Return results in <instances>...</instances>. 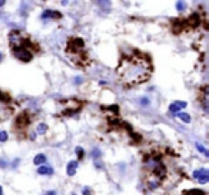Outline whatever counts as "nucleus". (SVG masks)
<instances>
[{
  "instance_id": "nucleus-1",
  "label": "nucleus",
  "mask_w": 209,
  "mask_h": 195,
  "mask_svg": "<svg viewBox=\"0 0 209 195\" xmlns=\"http://www.w3.org/2000/svg\"><path fill=\"white\" fill-rule=\"evenodd\" d=\"M151 73H152L151 60L146 56L139 53L125 56L118 67V77L121 83L126 86H135L146 82Z\"/></svg>"
},
{
  "instance_id": "nucleus-2",
  "label": "nucleus",
  "mask_w": 209,
  "mask_h": 195,
  "mask_svg": "<svg viewBox=\"0 0 209 195\" xmlns=\"http://www.w3.org/2000/svg\"><path fill=\"white\" fill-rule=\"evenodd\" d=\"M193 178L200 182V184H206L209 179V173H208V169H205V168H200L198 171H193Z\"/></svg>"
},
{
  "instance_id": "nucleus-3",
  "label": "nucleus",
  "mask_w": 209,
  "mask_h": 195,
  "mask_svg": "<svg viewBox=\"0 0 209 195\" xmlns=\"http://www.w3.org/2000/svg\"><path fill=\"white\" fill-rule=\"evenodd\" d=\"M186 108V102H182V100H175L173 103H170V106H169V110H170V113L173 115V113H179V110L180 109H185Z\"/></svg>"
},
{
  "instance_id": "nucleus-4",
  "label": "nucleus",
  "mask_w": 209,
  "mask_h": 195,
  "mask_svg": "<svg viewBox=\"0 0 209 195\" xmlns=\"http://www.w3.org/2000/svg\"><path fill=\"white\" fill-rule=\"evenodd\" d=\"M27 125H29V118H27V115H26V113H20V115L17 116V119H16V128L23 129V128H26Z\"/></svg>"
},
{
  "instance_id": "nucleus-5",
  "label": "nucleus",
  "mask_w": 209,
  "mask_h": 195,
  "mask_svg": "<svg viewBox=\"0 0 209 195\" xmlns=\"http://www.w3.org/2000/svg\"><path fill=\"white\" fill-rule=\"evenodd\" d=\"M62 14L59 11H55V10H44L42 13V19L46 20V19H60Z\"/></svg>"
},
{
  "instance_id": "nucleus-6",
  "label": "nucleus",
  "mask_w": 209,
  "mask_h": 195,
  "mask_svg": "<svg viewBox=\"0 0 209 195\" xmlns=\"http://www.w3.org/2000/svg\"><path fill=\"white\" fill-rule=\"evenodd\" d=\"M10 108H6L4 105H3V100H0V120L1 119H6V118H9V115H10Z\"/></svg>"
},
{
  "instance_id": "nucleus-7",
  "label": "nucleus",
  "mask_w": 209,
  "mask_h": 195,
  "mask_svg": "<svg viewBox=\"0 0 209 195\" xmlns=\"http://www.w3.org/2000/svg\"><path fill=\"white\" fill-rule=\"evenodd\" d=\"M77 161H70V162L67 163V168H66V172L69 176H73L75 173H76V168H77Z\"/></svg>"
},
{
  "instance_id": "nucleus-8",
  "label": "nucleus",
  "mask_w": 209,
  "mask_h": 195,
  "mask_svg": "<svg viewBox=\"0 0 209 195\" xmlns=\"http://www.w3.org/2000/svg\"><path fill=\"white\" fill-rule=\"evenodd\" d=\"M37 173L39 175H52L53 173V168L47 166V165H42V166L37 168Z\"/></svg>"
},
{
  "instance_id": "nucleus-9",
  "label": "nucleus",
  "mask_w": 209,
  "mask_h": 195,
  "mask_svg": "<svg viewBox=\"0 0 209 195\" xmlns=\"http://www.w3.org/2000/svg\"><path fill=\"white\" fill-rule=\"evenodd\" d=\"M34 165H43L44 162H46V156H44L43 153H39V155H36L33 159Z\"/></svg>"
},
{
  "instance_id": "nucleus-10",
  "label": "nucleus",
  "mask_w": 209,
  "mask_h": 195,
  "mask_svg": "<svg viewBox=\"0 0 209 195\" xmlns=\"http://www.w3.org/2000/svg\"><path fill=\"white\" fill-rule=\"evenodd\" d=\"M176 116H178L179 119H182L183 122H186V123H189V122L192 120L190 115H188V113H185V112H179V113H176Z\"/></svg>"
},
{
  "instance_id": "nucleus-11",
  "label": "nucleus",
  "mask_w": 209,
  "mask_h": 195,
  "mask_svg": "<svg viewBox=\"0 0 209 195\" xmlns=\"http://www.w3.org/2000/svg\"><path fill=\"white\" fill-rule=\"evenodd\" d=\"M75 152H76V155H77V159H83L85 158V151L80 146H77L76 149H75Z\"/></svg>"
},
{
  "instance_id": "nucleus-12",
  "label": "nucleus",
  "mask_w": 209,
  "mask_h": 195,
  "mask_svg": "<svg viewBox=\"0 0 209 195\" xmlns=\"http://www.w3.org/2000/svg\"><path fill=\"white\" fill-rule=\"evenodd\" d=\"M47 130V125L46 123H39V126H37V133H44Z\"/></svg>"
},
{
  "instance_id": "nucleus-13",
  "label": "nucleus",
  "mask_w": 209,
  "mask_h": 195,
  "mask_svg": "<svg viewBox=\"0 0 209 195\" xmlns=\"http://www.w3.org/2000/svg\"><path fill=\"white\" fill-rule=\"evenodd\" d=\"M185 7H186V4L183 3V1H176V9L179 11H183L185 10Z\"/></svg>"
},
{
  "instance_id": "nucleus-14",
  "label": "nucleus",
  "mask_w": 209,
  "mask_h": 195,
  "mask_svg": "<svg viewBox=\"0 0 209 195\" xmlns=\"http://www.w3.org/2000/svg\"><path fill=\"white\" fill-rule=\"evenodd\" d=\"M196 148H198V151H199V152H202L203 155H206V156L209 155V153H208V151H206V149H205V148H203V146H202L200 143H196Z\"/></svg>"
},
{
  "instance_id": "nucleus-15",
  "label": "nucleus",
  "mask_w": 209,
  "mask_h": 195,
  "mask_svg": "<svg viewBox=\"0 0 209 195\" xmlns=\"http://www.w3.org/2000/svg\"><path fill=\"white\" fill-rule=\"evenodd\" d=\"M92 155H93V159H99L100 158V151L99 149H93Z\"/></svg>"
},
{
  "instance_id": "nucleus-16",
  "label": "nucleus",
  "mask_w": 209,
  "mask_h": 195,
  "mask_svg": "<svg viewBox=\"0 0 209 195\" xmlns=\"http://www.w3.org/2000/svg\"><path fill=\"white\" fill-rule=\"evenodd\" d=\"M0 141L1 142L7 141V133H6V132H0Z\"/></svg>"
},
{
  "instance_id": "nucleus-17",
  "label": "nucleus",
  "mask_w": 209,
  "mask_h": 195,
  "mask_svg": "<svg viewBox=\"0 0 209 195\" xmlns=\"http://www.w3.org/2000/svg\"><path fill=\"white\" fill-rule=\"evenodd\" d=\"M149 103V100H148V98H142L141 99V105H143V106H146Z\"/></svg>"
},
{
  "instance_id": "nucleus-18",
  "label": "nucleus",
  "mask_w": 209,
  "mask_h": 195,
  "mask_svg": "<svg viewBox=\"0 0 209 195\" xmlns=\"http://www.w3.org/2000/svg\"><path fill=\"white\" fill-rule=\"evenodd\" d=\"M89 194H90V189H89L88 186H86V188L83 189V195H89Z\"/></svg>"
},
{
  "instance_id": "nucleus-19",
  "label": "nucleus",
  "mask_w": 209,
  "mask_h": 195,
  "mask_svg": "<svg viewBox=\"0 0 209 195\" xmlns=\"http://www.w3.org/2000/svg\"><path fill=\"white\" fill-rule=\"evenodd\" d=\"M44 195H56V194H55V191H49L47 194H44Z\"/></svg>"
},
{
  "instance_id": "nucleus-20",
  "label": "nucleus",
  "mask_w": 209,
  "mask_h": 195,
  "mask_svg": "<svg viewBox=\"0 0 209 195\" xmlns=\"http://www.w3.org/2000/svg\"><path fill=\"white\" fill-rule=\"evenodd\" d=\"M75 82H76V83H80V82H82V79H80V77H76V79H75Z\"/></svg>"
},
{
  "instance_id": "nucleus-21",
  "label": "nucleus",
  "mask_w": 209,
  "mask_h": 195,
  "mask_svg": "<svg viewBox=\"0 0 209 195\" xmlns=\"http://www.w3.org/2000/svg\"><path fill=\"white\" fill-rule=\"evenodd\" d=\"M0 195H3V188L0 186Z\"/></svg>"
},
{
  "instance_id": "nucleus-22",
  "label": "nucleus",
  "mask_w": 209,
  "mask_h": 195,
  "mask_svg": "<svg viewBox=\"0 0 209 195\" xmlns=\"http://www.w3.org/2000/svg\"><path fill=\"white\" fill-rule=\"evenodd\" d=\"M3 4H4V1H1V0H0V6H3Z\"/></svg>"
},
{
  "instance_id": "nucleus-23",
  "label": "nucleus",
  "mask_w": 209,
  "mask_h": 195,
  "mask_svg": "<svg viewBox=\"0 0 209 195\" xmlns=\"http://www.w3.org/2000/svg\"><path fill=\"white\" fill-rule=\"evenodd\" d=\"M0 60H1V53H0Z\"/></svg>"
}]
</instances>
